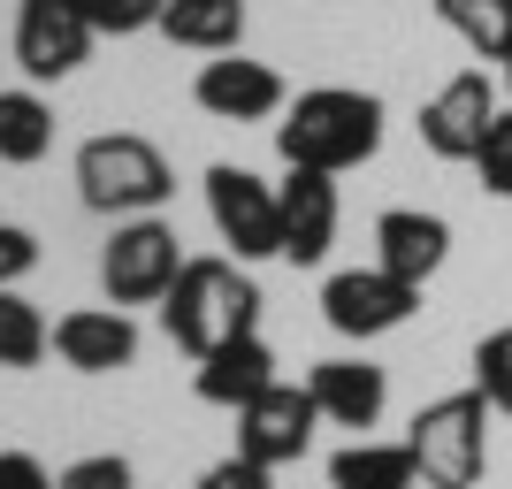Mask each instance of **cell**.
I'll use <instances>...</instances> for the list:
<instances>
[{"instance_id":"6da1fadb","label":"cell","mask_w":512,"mask_h":489,"mask_svg":"<svg viewBox=\"0 0 512 489\" xmlns=\"http://www.w3.org/2000/svg\"><path fill=\"white\" fill-rule=\"evenodd\" d=\"M375 146H383V100L375 92H352V85H314L291 100V115L276 123V153L291 161V169H360V161H375Z\"/></svg>"},{"instance_id":"7a4b0ae2","label":"cell","mask_w":512,"mask_h":489,"mask_svg":"<svg viewBox=\"0 0 512 489\" xmlns=\"http://www.w3.org/2000/svg\"><path fill=\"white\" fill-rule=\"evenodd\" d=\"M260 321V283L237 268V260H184V276L161 298V329H169L192 360L222 352L230 337H253Z\"/></svg>"},{"instance_id":"3957f363","label":"cell","mask_w":512,"mask_h":489,"mask_svg":"<svg viewBox=\"0 0 512 489\" xmlns=\"http://www.w3.org/2000/svg\"><path fill=\"white\" fill-rule=\"evenodd\" d=\"M169 192H176L169 153L153 146V138H138V130H100V138L77 146V199H85L92 214L130 222V214L169 207Z\"/></svg>"},{"instance_id":"277c9868","label":"cell","mask_w":512,"mask_h":489,"mask_svg":"<svg viewBox=\"0 0 512 489\" xmlns=\"http://www.w3.org/2000/svg\"><path fill=\"white\" fill-rule=\"evenodd\" d=\"M413 467L428 489H474L490 467V398L482 390H451V398L413 413Z\"/></svg>"},{"instance_id":"5b68a950","label":"cell","mask_w":512,"mask_h":489,"mask_svg":"<svg viewBox=\"0 0 512 489\" xmlns=\"http://www.w3.org/2000/svg\"><path fill=\"white\" fill-rule=\"evenodd\" d=\"M176 276H184V253H176V230H169V222H153V214L115 222V237H107V253H100L107 306H161Z\"/></svg>"},{"instance_id":"8992f818","label":"cell","mask_w":512,"mask_h":489,"mask_svg":"<svg viewBox=\"0 0 512 489\" xmlns=\"http://www.w3.org/2000/svg\"><path fill=\"white\" fill-rule=\"evenodd\" d=\"M207 214L222 245L237 260H268L283 253V207H276V184H260L253 169H237V161H214L207 169Z\"/></svg>"},{"instance_id":"52a82bcc","label":"cell","mask_w":512,"mask_h":489,"mask_svg":"<svg viewBox=\"0 0 512 489\" xmlns=\"http://www.w3.org/2000/svg\"><path fill=\"white\" fill-rule=\"evenodd\" d=\"M92 16L77 8V0H23L16 8V69L31 77V85H62V77H77L92 54Z\"/></svg>"},{"instance_id":"ba28073f","label":"cell","mask_w":512,"mask_h":489,"mask_svg":"<svg viewBox=\"0 0 512 489\" xmlns=\"http://www.w3.org/2000/svg\"><path fill=\"white\" fill-rule=\"evenodd\" d=\"M413 306H421V283H398L390 268H344V276L321 283V321L337 337H360V344L413 321Z\"/></svg>"},{"instance_id":"9c48e42d","label":"cell","mask_w":512,"mask_h":489,"mask_svg":"<svg viewBox=\"0 0 512 489\" xmlns=\"http://www.w3.org/2000/svg\"><path fill=\"white\" fill-rule=\"evenodd\" d=\"M314 421H321V405L306 383H268L253 405H237V451L260 459V467H291L314 444Z\"/></svg>"},{"instance_id":"30bf717a","label":"cell","mask_w":512,"mask_h":489,"mask_svg":"<svg viewBox=\"0 0 512 489\" xmlns=\"http://www.w3.org/2000/svg\"><path fill=\"white\" fill-rule=\"evenodd\" d=\"M490 123H497V85L482 69H459V77L421 107V146L436 153V161H474Z\"/></svg>"},{"instance_id":"8fae6325","label":"cell","mask_w":512,"mask_h":489,"mask_svg":"<svg viewBox=\"0 0 512 489\" xmlns=\"http://www.w3.org/2000/svg\"><path fill=\"white\" fill-rule=\"evenodd\" d=\"M276 207H283V260H291V268L329 260V245H337V176L329 169H291L276 184Z\"/></svg>"},{"instance_id":"7c38bea8","label":"cell","mask_w":512,"mask_h":489,"mask_svg":"<svg viewBox=\"0 0 512 489\" xmlns=\"http://www.w3.org/2000/svg\"><path fill=\"white\" fill-rule=\"evenodd\" d=\"M192 100L207 107V115H222V123H268L283 107V77L268 62H245V54H222V62L199 69Z\"/></svg>"},{"instance_id":"4fadbf2b","label":"cell","mask_w":512,"mask_h":489,"mask_svg":"<svg viewBox=\"0 0 512 489\" xmlns=\"http://www.w3.org/2000/svg\"><path fill=\"white\" fill-rule=\"evenodd\" d=\"M451 260V222L421 207H390L375 222V268H390L398 283H428Z\"/></svg>"},{"instance_id":"5bb4252c","label":"cell","mask_w":512,"mask_h":489,"mask_svg":"<svg viewBox=\"0 0 512 489\" xmlns=\"http://www.w3.org/2000/svg\"><path fill=\"white\" fill-rule=\"evenodd\" d=\"M54 352H62V367H77V375H115V367L138 360V329H130L123 306H85V314L54 321Z\"/></svg>"},{"instance_id":"9a60e30c","label":"cell","mask_w":512,"mask_h":489,"mask_svg":"<svg viewBox=\"0 0 512 489\" xmlns=\"http://www.w3.org/2000/svg\"><path fill=\"white\" fill-rule=\"evenodd\" d=\"M306 390H314L321 421H337V428H375L383 405H390V383H383L375 360H321L306 375Z\"/></svg>"},{"instance_id":"2e32d148","label":"cell","mask_w":512,"mask_h":489,"mask_svg":"<svg viewBox=\"0 0 512 489\" xmlns=\"http://www.w3.org/2000/svg\"><path fill=\"white\" fill-rule=\"evenodd\" d=\"M276 383V352H268V344H260V329L253 337H230L222 344V352H207V360H199V375H192V390L207 405H253L260 390Z\"/></svg>"},{"instance_id":"e0dca14e","label":"cell","mask_w":512,"mask_h":489,"mask_svg":"<svg viewBox=\"0 0 512 489\" xmlns=\"http://www.w3.org/2000/svg\"><path fill=\"white\" fill-rule=\"evenodd\" d=\"M161 39L192 46V54H237V39H245V0H169V8H161Z\"/></svg>"},{"instance_id":"ac0fdd59","label":"cell","mask_w":512,"mask_h":489,"mask_svg":"<svg viewBox=\"0 0 512 489\" xmlns=\"http://www.w3.org/2000/svg\"><path fill=\"white\" fill-rule=\"evenodd\" d=\"M421 467H413V444H344L329 459V489H413Z\"/></svg>"},{"instance_id":"d6986e66","label":"cell","mask_w":512,"mask_h":489,"mask_svg":"<svg viewBox=\"0 0 512 489\" xmlns=\"http://www.w3.org/2000/svg\"><path fill=\"white\" fill-rule=\"evenodd\" d=\"M54 146V107L39 92H0V161L8 169H31Z\"/></svg>"},{"instance_id":"ffe728a7","label":"cell","mask_w":512,"mask_h":489,"mask_svg":"<svg viewBox=\"0 0 512 489\" xmlns=\"http://www.w3.org/2000/svg\"><path fill=\"white\" fill-rule=\"evenodd\" d=\"M46 344H54L46 314H39L23 291H0V367H39Z\"/></svg>"},{"instance_id":"44dd1931","label":"cell","mask_w":512,"mask_h":489,"mask_svg":"<svg viewBox=\"0 0 512 489\" xmlns=\"http://www.w3.org/2000/svg\"><path fill=\"white\" fill-rule=\"evenodd\" d=\"M436 16H444L474 54H490V62L505 54V39H512V0H436Z\"/></svg>"},{"instance_id":"7402d4cb","label":"cell","mask_w":512,"mask_h":489,"mask_svg":"<svg viewBox=\"0 0 512 489\" xmlns=\"http://www.w3.org/2000/svg\"><path fill=\"white\" fill-rule=\"evenodd\" d=\"M474 390L490 398V413H512V321L474 344Z\"/></svg>"},{"instance_id":"603a6c76","label":"cell","mask_w":512,"mask_h":489,"mask_svg":"<svg viewBox=\"0 0 512 489\" xmlns=\"http://www.w3.org/2000/svg\"><path fill=\"white\" fill-rule=\"evenodd\" d=\"M92 16V31L100 39H130V31H161V8L169 0H77Z\"/></svg>"},{"instance_id":"cb8c5ba5","label":"cell","mask_w":512,"mask_h":489,"mask_svg":"<svg viewBox=\"0 0 512 489\" xmlns=\"http://www.w3.org/2000/svg\"><path fill=\"white\" fill-rule=\"evenodd\" d=\"M474 169H482V184H490L497 199H512V115L497 107V123L482 130V153H474Z\"/></svg>"},{"instance_id":"d4e9b609","label":"cell","mask_w":512,"mask_h":489,"mask_svg":"<svg viewBox=\"0 0 512 489\" xmlns=\"http://www.w3.org/2000/svg\"><path fill=\"white\" fill-rule=\"evenodd\" d=\"M54 489H138V474H130V459H115V451H92V459L54 474Z\"/></svg>"},{"instance_id":"484cf974","label":"cell","mask_w":512,"mask_h":489,"mask_svg":"<svg viewBox=\"0 0 512 489\" xmlns=\"http://www.w3.org/2000/svg\"><path fill=\"white\" fill-rule=\"evenodd\" d=\"M31 268H39V237L16 230V222H0V291H16Z\"/></svg>"},{"instance_id":"4316f807","label":"cell","mask_w":512,"mask_h":489,"mask_svg":"<svg viewBox=\"0 0 512 489\" xmlns=\"http://www.w3.org/2000/svg\"><path fill=\"white\" fill-rule=\"evenodd\" d=\"M276 467H260V459H245V451H230V459H214L207 474H199V489H276L268 482Z\"/></svg>"},{"instance_id":"83f0119b","label":"cell","mask_w":512,"mask_h":489,"mask_svg":"<svg viewBox=\"0 0 512 489\" xmlns=\"http://www.w3.org/2000/svg\"><path fill=\"white\" fill-rule=\"evenodd\" d=\"M0 489H54V474L31 451H0Z\"/></svg>"},{"instance_id":"f1b7e54d","label":"cell","mask_w":512,"mask_h":489,"mask_svg":"<svg viewBox=\"0 0 512 489\" xmlns=\"http://www.w3.org/2000/svg\"><path fill=\"white\" fill-rule=\"evenodd\" d=\"M497 62H505V85H512V39H505V54H497Z\"/></svg>"}]
</instances>
